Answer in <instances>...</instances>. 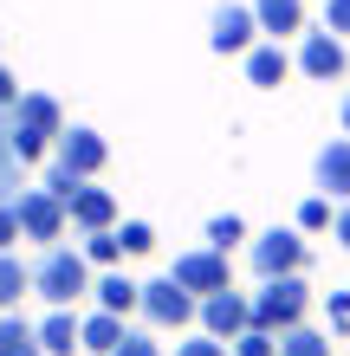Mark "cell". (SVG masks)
Returning <instances> with one entry per match:
<instances>
[{"instance_id": "obj_1", "label": "cell", "mask_w": 350, "mask_h": 356, "mask_svg": "<svg viewBox=\"0 0 350 356\" xmlns=\"http://www.w3.org/2000/svg\"><path fill=\"white\" fill-rule=\"evenodd\" d=\"M7 123H13V156L39 162L58 143V130H65V111H58V97H46V91H26V97H13Z\"/></svg>"}, {"instance_id": "obj_2", "label": "cell", "mask_w": 350, "mask_h": 356, "mask_svg": "<svg viewBox=\"0 0 350 356\" xmlns=\"http://www.w3.org/2000/svg\"><path fill=\"white\" fill-rule=\"evenodd\" d=\"M246 311H253V324L260 330H292V324H305V311H312V285L299 279V272H285V279H260V291L246 298Z\"/></svg>"}, {"instance_id": "obj_3", "label": "cell", "mask_w": 350, "mask_h": 356, "mask_svg": "<svg viewBox=\"0 0 350 356\" xmlns=\"http://www.w3.org/2000/svg\"><path fill=\"white\" fill-rule=\"evenodd\" d=\"M33 291L46 305H78L91 291V259L85 253H65V246H46V259L33 266Z\"/></svg>"}, {"instance_id": "obj_4", "label": "cell", "mask_w": 350, "mask_h": 356, "mask_svg": "<svg viewBox=\"0 0 350 356\" xmlns=\"http://www.w3.org/2000/svg\"><path fill=\"white\" fill-rule=\"evenodd\" d=\"M169 279L182 291H195V298H214V291L234 285V266H228V253H214V246H195V253H175Z\"/></svg>"}, {"instance_id": "obj_5", "label": "cell", "mask_w": 350, "mask_h": 356, "mask_svg": "<svg viewBox=\"0 0 350 356\" xmlns=\"http://www.w3.org/2000/svg\"><path fill=\"white\" fill-rule=\"evenodd\" d=\"M13 214H19V240H39V246H58V234H65V220H72L52 188H26V195L13 201Z\"/></svg>"}, {"instance_id": "obj_6", "label": "cell", "mask_w": 350, "mask_h": 356, "mask_svg": "<svg viewBox=\"0 0 350 356\" xmlns=\"http://www.w3.org/2000/svg\"><path fill=\"white\" fill-rule=\"evenodd\" d=\"M136 311L150 324H162V330H182V324H195V311H201V298L195 291H182L169 272H162V279H150L143 285V298H136Z\"/></svg>"}, {"instance_id": "obj_7", "label": "cell", "mask_w": 350, "mask_h": 356, "mask_svg": "<svg viewBox=\"0 0 350 356\" xmlns=\"http://www.w3.org/2000/svg\"><path fill=\"white\" fill-rule=\"evenodd\" d=\"M253 272H260V279L305 272V234H299V227H273V234H260L253 240Z\"/></svg>"}, {"instance_id": "obj_8", "label": "cell", "mask_w": 350, "mask_h": 356, "mask_svg": "<svg viewBox=\"0 0 350 356\" xmlns=\"http://www.w3.org/2000/svg\"><path fill=\"white\" fill-rule=\"evenodd\" d=\"M52 156H58V169L65 175H78V181H91L97 169H104V136L97 130H58V143H52Z\"/></svg>"}, {"instance_id": "obj_9", "label": "cell", "mask_w": 350, "mask_h": 356, "mask_svg": "<svg viewBox=\"0 0 350 356\" xmlns=\"http://www.w3.org/2000/svg\"><path fill=\"white\" fill-rule=\"evenodd\" d=\"M195 318H201V330H208V337L234 343L240 330L253 324V311H246V298H240V291L228 285V291H214V298H201V311H195Z\"/></svg>"}, {"instance_id": "obj_10", "label": "cell", "mask_w": 350, "mask_h": 356, "mask_svg": "<svg viewBox=\"0 0 350 356\" xmlns=\"http://www.w3.org/2000/svg\"><path fill=\"white\" fill-rule=\"evenodd\" d=\"M299 72H305V78H318V85L344 78V39H337V33H305V46H299Z\"/></svg>"}, {"instance_id": "obj_11", "label": "cell", "mask_w": 350, "mask_h": 356, "mask_svg": "<svg viewBox=\"0 0 350 356\" xmlns=\"http://www.w3.org/2000/svg\"><path fill=\"white\" fill-rule=\"evenodd\" d=\"M253 33H260L253 7H221V13H214V33H208V46H214L221 58H234V52H253Z\"/></svg>"}, {"instance_id": "obj_12", "label": "cell", "mask_w": 350, "mask_h": 356, "mask_svg": "<svg viewBox=\"0 0 350 356\" xmlns=\"http://www.w3.org/2000/svg\"><path fill=\"white\" fill-rule=\"evenodd\" d=\"M312 169H318V188H324V195H337V201H350V136H337V143H324Z\"/></svg>"}, {"instance_id": "obj_13", "label": "cell", "mask_w": 350, "mask_h": 356, "mask_svg": "<svg viewBox=\"0 0 350 356\" xmlns=\"http://www.w3.org/2000/svg\"><path fill=\"white\" fill-rule=\"evenodd\" d=\"M65 214H72V227H85V234H104V227H117V201L104 188H78Z\"/></svg>"}, {"instance_id": "obj_14", "label": "cell", "mask_w": 350, "mask_h": 356, "mask_svg": "<svg viewBox=\"0 0 350 356\" xmlns=\"http://www.w3.org/2000/svg\"><path fill=\"white\" fill-rule=\"evenodd\" d=\"M39 350H46V356H78V350H85V343H78L72 305H52L46 311V324H39Z\"/></svg>"}, {"instance_id": "obj_15", "label": "cell", "mask_w": 350, "mask_h": 356, "mask_svg": "<svg viewBox=\"0 0 350 356\" xmlns=\"http://www.w3.org/2000/svg\"><path fill=\"white\" fill-rule=\"evenodd\" d=\"M91 298H97V311H111V318H130L136 298H143V285H136V279H123V272H104V279L91 285Z\"/></svg>"}, {"instance_id": "obj_16", "label": "cell", "mask_w": 350, "mask_h": 356, "mask_svg": "<svg viewBox=\"0 0 350 356\" xmlns=\"http://www.w3.org/2000/svg\"><path fill=\"white\" fill-rule=\"evenodd\" d=\"M253 19H260V33L285 39V33L305 26V0H253Z\"/></svg>"}, {"instance_id": "obj_17", "label": "cell", "mask_w": 350, "mask_h": 356, "mask_svg": "<svg viewBox=\"0 0 350 356\" xmlns=\"http://www.w3.org/2000/svg\"><path fill=\"white\" fill-rule=\"evenodd\" d=\"M78 343H85L91 356H111L123 343V318H111V311H91V318H78Z\"/></svg>"}, {"instance_id": "obj_18", "label": "cell", "mask_w": 350, "mask_h": 356, "mask_svg": "<svg viewBox=\"0 0 350 356\" xmlns=\"http://www.w3.org/2000/svg\"><path fill=\"white\" fill-rule=\"evenodd\" d=\"M285 72H292V58H285L279 39H273V46H253V52H246V78H253V85L273 91V85H285Z\"/></svg>"}, {"instance_id": "obj_19", "label": "cell", "mask_w": 350, "mask_h": 356, "mask_svg": "<svg viewBox=\"0 0 350 356\" xmlns=\"http://www.w3.org/2000/svg\"><path fill=\"white\" fill-rule=\"evenodd\" d=\"M0 356H46L39 350V324H26L19 311H0Z\"/></svg>"}, {"instance_id": "obj_20", "label": "cell", "mask_w": 350, "mask_h": 356, "mask_svg": "<svg viewBox=\"0 0 350 356\" xmlns=\"http://www.w3.org/2000/svg\"><path fill=\"white\" fill-rule=\"evenodd\" d=\"M33 291V272L19 266L13 253H0V311H19V298Z\"/></svg>"}, {"instance_id": "obj_21", "label": "cell", "mask_w": 350, "mask_h": 356, "mask_svg": "<svg viewBox=\"0 0 350 356\" xmlns=\"http://www.w3.org/2000/svg\"><path fill=\"white\" fill-rule=\"evenodd\" d=\"M279 356H331V337L312 324H292V330H279Z\"/></svg>"}, {"instance_id": "obj_22", "label": "cell", "mask_w": 350, "mask_h": 356, "mask_svg": "<svg viewBox=\"0 0 350 356\" xmlns=\"http://www.w3.org/2000/svg\"><path fill=\"white\" fill-rule=\"evenodd\" d=\"M240 240H246V220L240 214H214L208 220V246H214V253H234Z\"/></svg>"}, {"instance_id": "obj_23", "label": "cell", "mask_w": 350, "mask_h": 356, "mask_svg": "<svg viewBox=\"0 0 350 356\" xmlns=\"http://www.w3.org/2000/svg\"><path fill=\"white\" fill-rule=\"evenodd\" d=\"M117 240H123V259L156 253V227H150V220H123V227H117Z\"/></svg>"}, {"instance_id": "obj_24", "label": "cell", "mask_w": 350, "mask_h": 356, "mask_svg": "<svg viewBox=\"0 0 350 356\" xmlns=\"http://www.w3.org/2000/svg\"><path fill=\"white\" fill-rule=\"evenodd\" d=\"M228 350H234V356H279V337H273V330H260V324H246Z\"/></svg>"}, {"instance_id": "obj_25", "label": "cell", "mask_w": 350, "mask_h": 356, "mask_svg": "<svg viewBox=\"0 0 350 356\" xmlns=\"http://www.w3.org/2000/svg\"><path fill=\"white\" fill-rule=\"evenodd\" d=\"M85 259H91V266H117V259H123L117 227H104V234H91V240H85Z\"/></svg>"}, {"instance_id": "obj_26", "label": "cell", "mask_w": 350, "mask_h": 356, "mask_svg": "<svg viewBox=\"0 0 350 356\" xmlns=\"http://www.w3.org/2000/svg\"><path fill=\"white\" fill-rule=\"evenodd\" d=\"M337 214H331V195H312L299 207V234H324V227H331Z\"/></svg>"}, {"instance_id": "obj_27", "label": "cell", "mask_w": 350, "mask_h": 356, "mask_svg": "<svg viewBox=\"0 0 350 356\" xmlns=\"http://www.w3.org/2000/svg\"><path fill=\"white\" fill-rule=\"evenodd\" d=\"M175 356H234L221 337H208V330H201V337H189V343H175Z\"/></svg>"}, {"instance_id": "obj_28", "label": "cell", "mask_w": 350, "mask_h": 356, "mask_svg": "<svg viewBox=\"0 0 350 356\" xmlns=\"http://www.w3.org/2000/svg\"><path fill=\"white\" fill-rule=\"evenodd\" d=\"M324 33H350V0H324Z\"/></svg>"}, {"instance_id": "obj_29", "label": "cell", "mask_w": 350, "mask_h": 356, "mask_svg": "<svg viewBox=\"0 0 350 356\" xmlns=\"http://www.w3.org/2000/svg\"><path fill=\"white\" fill-rule=\"evenodd\" d=\"M111 356H162V350H156L150 337H136V330H123V343H117Z\"/></svg>"}, {"instance_id": "obj_30", "label": "cell", "mask_w": 350, "mask_h": 356, "mask_svg": "<svg viewBox=\"0 0 350 356\" xmlns=\"http://www.w3.org/2000/svg\"><path fill=\"white\" fill-rule=\"evenodd\" d=\"M324 311H331V330H350V291H331Z\"/></svg>"}, {"instance_id": "obj_31", "label": "cell", "mask_w": 350, "mask_h": 356, "mask_svg": "<svg viewBox=\"0 0 350 356\" xmlns=\"http://www.w3.org/2000/svg\"><path fill=\"white\" fill-rule=\"evenodd\" d=\"M0 117H7V111H0ZM13 162H19V156H13V123H0V181L13 175Z\"/></svg>"}, {"instance_id": "obj_32", "label": "cell", "mask_w": 350, "mask_h": 356, "mask_svg": "<svg viewBox=\"0 0 350 356\" xmlns=\"http://www.w3.org/2000/svg\"><path fill=\"white\" fill-rule=\"evenodd\" d=\"M19 240V214H13V201H0V253Z\"/></svg>"}, {"instance_id": "obj_33", "label": "cell", "mask_w": 350, "mask_h": 356, "mask_svg": "<svg viewBox=\"0 0 350 356\" xmlns=\"http://www.w3.org/2000/svg\"><path fill=\"white\" fill-rule=\"evenodd\" d=\"M13 97H19V85H13V72L0 65V111H13Z\"/></svg>"}, {"instance_id": "obj_34", "label": "cell", "mask_w": 350, "mask_h": 356, "mask_svg": "<svg viewBox=\"0 0 350 356\" xmlns=\"http://www.w3.org/2000/svg\"><path fill=\"white\" fill-rule=\"evenodd\" d=\"M331 234H337V246H350V201L337 207V220H331Z\"/></svg>"}, {"instance_id": "obj_35", "label": "cell", "mask_w": 350, "mask_h": 356, "mask_svg": "<svg viewBox=\"0 0 350 356\" xmlns=\"http://www.w3.org/2000/svg\"><path fill=\"white\" fill-rule=\"evenodd\" d=\"M344 130H350V97H344Z\"/></svg>"}]
</instances>
